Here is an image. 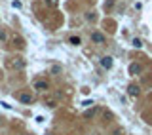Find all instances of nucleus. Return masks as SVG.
Here are the masks:
<instances>
[{
    "label": "nucleus",
    "mask_w": 152,
    "mask_h": 135,
    "mask_svg": "<svg viewBox=\"0 0 152 135\" xmlns=\"http://www.w3.org/2000/svg\"><path fill=\"white\" fill-rule=\"evenodd\" d=\"M19 101H21L23 105H31V103L34 101V97L29 93V91H23V93H19Z\"/></svg>",
    "instance_id": "1"
},
{
    "label": "nucleus",
    "mask_w": 152,
    "mask_h": 135,
    "mask_svg": "<svg viewBox=\"0 0 152 135\" xmlns=\"http://www.w3.org/2000/svg\"><path fill=\"white\" fill-rule=\"evenodd\" d=\"M10 65L13 67V69H17V70H21V69H25V61H23L21 57H13L10 61Z\"/></svg>",
    "instance_id": "2"
},
{
    "label": "nucleus",
    "mask_w": 152,
    "mask_h": 135,
    "mask_svg": "<svg viewBox=\"0 0 152 135\" xmlns=\"http://www.w3.org/2000/svg\"><path fill=\"white\" fill-rule=\"evenodd\" d=\"M112 65H114V61H112V57L110 55H105V57H101V67L103 69H112Z\"/></svg>",
    "instance_id": "3"
},
{
    "label": "nucleus",
    "mask_w": 152,
    "mask_h": 135,
    "mask_svg": "<svg viewBox=\"0 0 152 135\" xmlns=\"http://www.w3.org/2000/svg\"><path fill=\"white\" fill-rule=\"evenodd\" d=\"M127 93H129L131 97H139V93H141V88H139L137 84H131V86H127Z\"/></svg>",
    "instance_id": "4"
},
{
    "label": "nucleus",
    "mask_w": 152,
    "mask_h": 135,
    "mask_svg": "<svg viewBox=\"0 0 152 135\" xmlns=\"http://www.w3.org/2000/svg\"><path fill=\"white\" fill-rule=\"evenodd\" d=\"M91 42L95 44H105V36L101 33H91Z\"/></svg>",
    "instance_id": "5"
},
{
    "label": "nucleus",
    "mask_w": 152,
    "mask_h": 135,
    "mask_svg": "<svg viewBox=\"0 0 152 135\" xmlns=\"http://www.w3.org/2000/svg\"><path fill=\"white\" fill-rule=\"evenodd\" d=\"M50 86H48V82H44V80H38V82H34V90L36 91H46Z\"/></svg>",
    "instance_id": "6"
},
{
    "label": "nucleus",
    "mask_w": 152,
    "mask_h": 135,
    "mask_svg": "<svg viewBox=\"0 0 152 135\" xmlns=\"http://www.w3.org/2000/svg\"><path fill=\"white\" fill-rule=\"evenodd\" d=\"M139 72H141V65H139V63H131L129 65V74L135 76V74H139Z\"/></svg>",
    "instance_id": "7"
},
{
    "label": "nucleus",
    "mask_w": 152,
    "mask_h": 135,
    "mask_svg": "<svg viewBox=\"0 0 152 135\" xmlns=\"http://www.w3.org/2000/svg\"><path fill=\"white\" fill-rule=\"evenodd\" d=\"M46 105L50 107V109H53V107H57V99H55V97H48L46 99Z\"/></svg>",
    "instance_id": "8"
},
{
    "label": "nucleus",
    "mask_w": 152,
    "mask_h": 135,
    "mask_svg": "<svg viewBox=\"0 0 152 135\" xmlns=\"http://www.w3.org/2000/svg\"><path fill=\"white\" fill-rule=\"evenodd\" d=\"M69 42H70L72 46H80V44H82V40H80L78 36H70V38H69Z\"/></svg>",
    "instance_id": "9"
},
{
    "label": "nucleus",
    "mask_w": 152,
    "mask_h": 135,
    "mask_svg": "<svg viewBox=\"0 0 152 135\" xmlns=\"http://www.w3.org/2000/svg\"><path fill=\"white\" fill-rule=\"evenodd\" d=\"M13 44L17 46V48H23V46H25V42H23L21 36H17V38H13Z\"/></svg>",
    "instance_id": "10"
},
{
    "label": "nucleus",
    "mask_w": 152,
    "mask_h": 135,
    "mask_svg": "<svg viewBox=\"0 0 152 135\" xmlns=\"http://www.w3.org/2000/svg\"><path fill=\"white\" fill-rule=\"evenodd\" d=\"M8 40V34H6V31L4 29H0V42H6Z\"/></svg>",
    "instance_id": "11"
},
{
    "label": "nucleus",
    "mask_w": 152,
    "mask_h": 135,
    "mask_svg": "<svg viewBox=\"0 0 152 135\" xmlns=\"http://www.w3.org/2000/svg\"><path fill=\"white\" fill-rule=\"evenodd\" d=\"M126 131H124V128H116L114 131H112V135H124Z\"/></svg>",
    "instance_id": "12"
},
{
    "label": "nucleus",
    "mask_w": 152,
    "mask_h": 135,
    "mask_svg": "<svg viewBox=\"0 0 152 135\" xmlns=\"http://www.w3.org/2000/svg\"><path fill=\"white\" fill-rule=\"evenodd\" d=\"M141 46H143V42L139 38H133V48H141Z\"/></svg>",
    "instance_id": "13"
},
{
    "label": "nucleus",
    "mask_w": 152,
    "mask_h": 135,
    "mask_svg": "<svg viewBox=\"0 0 152 135\" xmlns=\"http://www.w3.org/2000/svg\"><path fill=\"white\" fill-rule=\"evenodd\" d=\"M93 114H95V109H91V110H87V112L84 114V116H86V118H91V116H93Z\"/></svg>",
    "instance_id": "14"
},
{
    "label": "nucleus",
    "mask_w": 152,
    "mask_h": 135,
    "mask_svg": "<svg viewBox=\"0 0 152 135\" xmlns=\"http://www.w3.org/2000/svg\"><path fill=\"white\" fill-rule=\"evenodd\" d=\"M105 120H107V122L112 120V112H105Z\"/></svg>",
    "instance_id": "15"
},
{
    "label": "nucleus",
    "mask_w": 152,
    "mask_h": 135,
    "mask_svg": "<svg viewBox=\"0 0 152 135\" xmlns=\"http://www.w3.org/2000/svg\"><path fill=\"white\" fill-rule=\"evenodd\" d=\"M11 6H13V8H21V2H17V0H13V2H11Z\"/></svg>",
    "instance_id": "16"
},
{
    "label": "nucleus",
    "mask_w": 152,
    "mask_h": 135,
    "mask_svg": "<svg viewBox=\"0 0 152 135\" xmlns=\"http://www.w3.org/2000/svg\"><path fill=\"white\" fill-rule=\"evenodd\" d=\"M91 105H93V101H84L82 103V107H91Z\"/></svg>",
    "instance_id": "17"
},
{
    "label": "nucleus",
    "mask_w": 152,
    "mask_h": 135,
    "mask_svg": "<svg viewBox=\"0 0 152 135\" xmlns=\"http://www.w3.org/2000/svg\"><path fill=\"white\" fill-rule=\"evenodd\" d=\"M48 4H50V6H55V4H57V0H48Z\"/></svg>",
    "instance_id": "18"
},
{
    "label": "nucleus",
    "mask_w": 152,
    "mask_h": 135,
    "mask_svg": "<svg viewBox=\"0 0 152 135\" xmlns=\"http://www.w3.org/2000/svg\"><path fill=\"white\" fill-rule=\"evenodd\" d=\"M27 135H34V133H27Z\"/></svg>",
    "instance_id": "19"
},
{
    "label": "nucleus",
    "mask_w": 152,
    "mask_h": 135,
    "mask_svg": "<svg viewBox=\"0 0 152 135\" xmlns=\"http://www.w3.org/2000/svg\"><path fill=\"white\" fill-rule=\"evenodd\" d=\"M0 124H2V118H0Z\"/></svg>",
    "instance_id": "20"
}]
</instances>
